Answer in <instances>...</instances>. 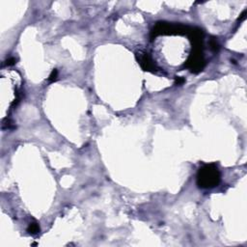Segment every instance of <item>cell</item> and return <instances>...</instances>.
Instances as JSON below:
<instances>
[{
    "label": "cell",
    "instance_id": "5b68a950",
    "mask_svg": "<svg viewBox=\"0 0 247 247\" xmlns=\"http://www.w3.org/2000/svg\"><path fill=\"white\" fill-rule=\"evenodd\" d=\"M209 47H211L212 48V51H214V52H217L218 50H219V44H218V42L216 41L215 38H212L211 40H209Z\"/></svg>",
    "mask_w": 247,
    "mask_h": 247
},
{
    "label": "cell",
    "instance_id": "6da1fadb",
    "mask_svg": "<svg viewBox=\"0 0 247 247\" xmlns=\"http://www.w3.org/2000/svg\"><path fill=\"white\" fill-rule=\"evenodd\" d=\"M220 182V172L215 164H206L197 174V184L201 188H212Z\"/></svg>",
    "mask_w": 247,
    "mask_h": 247
},
{
    "label": "cell",
    "instance_id": "8992f818",
    "mask_svg": "<svg viewBox=\"0 0 247 247\" xmlns=\"http://www.w3.org/2000/svg\"><path fill=\"white\" fill-rule=\"evenodd\" d=\"M57 77H58V72H57V70H53V71L51 72V73H50V75H49V77H48V80L53 82V81H55L57 79Z\"/></svg>",
    "mask_w": 247,
    "mask_h": 247
},
{
    "label": "cell",
    "instance_id": "277c9868",
    "mask_svg": "<svg viewBox=\"0 0 247 247\" xmlns=\"http://www.w3.org/2000/svg\"><path fill=\"white\" fill-rule=\"evenodd\" d=\"M27 231L32 234H38L40 232V227H39V225L36 223V222H34V223H30L29 226H28V228H27Z\"/></svg>",
    "mask_w": 247,
    "mask_h": 247
},
{
    "label": "cell",
    "instance_id": "3957f363",
    "mask_svg": "<svg viewBox=\"0 0 247 247\" xmlns=\"http://www.w3.org/2000/svg\"><path fill=\"white\" fill-rule=\"evenodd\" d=\"M136 59L139 62L140 66H141V68L144 70V71L152 72H155L158 71V69L156 68L155 62L152 60L150 55L148 54L147 52L142 51V50L137 51L136 52Z\"/></svg>",
    "mask_w": 247,
    "mask_h": 247
},
{
    "label": "cell",
    "instance_id": "52a82bcc",
    "mask_svg": "<svg viewBox=\"0 0 247 247\" xmlns=\"http://www.w3.org/2000/svg\"><path fill=\"white\" fill-rule=\"evenodd\" d=\"M16 59L14 58V57H11V58H9V59H7L6 60V65L7 66H12V65H14L15 63H16Z\"/></svg>",
    "mask_w": 247,
    "mask_h": 247
},
{
    "label": "cell",
    "instance_id": "ba28073f",
    "mask_svg": "<svg viewBox=\"0 0 247 247\" xmlns=\"http://www.w3.org/2000/svg\"><path fill=\"white\" fill-rule=\"evenodd\" d=\"M184 83V78L183 77H180V76H178L176 77V84L178 85H182Z\"/></svg>",
    "mask_w": 247,
    "mask_h": 247
},
{
    "label": "cell",
    "instance_id": "7a4b0ae2",
    "mask_svg": "<svg viewBox=\"0 0 247 247\" xmlns=\"http://www.w3.org/2000/svg\"><path fill=\"white\" fill-rule=\"evenodd\" d=\"M203 47H193V52L185 62V68L190 70L192 72L197 73L203 71L206 62L203 56Z\"/></svg>",
    "mask_w": 247,
    "mask_h": 247
}]
</instances>
